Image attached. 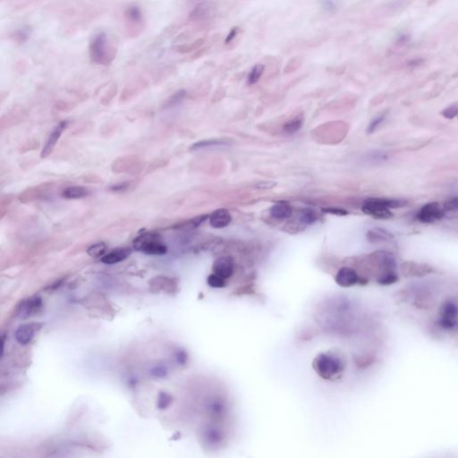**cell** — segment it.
Listing matches in <instances>:
<instances>
[{"mask_svg": "<svg viewBox=\"0 0 458 458\" xmlns=\"http://www.w3.org/2000/svg\"><path fill=\"white\" fill-rule=\"evenodd\" d=\"M107 249L108 246L105 242H96L89 247L87 253L93 258H102V256L106 254Z\"/></svg>", "mask_w": 458, "mask_h": 458, "instance_id": "f1b7e54d", "label": "cell"}, {"mask_svg": "<svg viewBox=\"0 0 458 458\" xmlns=\"http://www.w3.org/2000/svg\"><path fill=\"white\" fill-rule=\"evenodd\" d=\"M208 215H202V216L196 217V218H193L191 220H188V221H183L181 223H177L176 225H174L173 229H195L197 228L199 226L201 225L203 223V221H206L207 220Z\"/></svg>", "mask_w": 458, "mask_h": 458, "instance_id": "484cf974", "label": "cell"}, {"mask_svg": "<svg viewBox=\"0 0 458 458\" xmlns=\"http://www.w3.org/2000/svg\"><path fill=\"white\" fill-rule=\"evenodd\" d=\"M270 215L277 220H286L292 214V207L285 203H276L269 209Z\"/></svg>", "mask_w": 458, "mask_h": 458, "instance_id": "7402d4cb", "label": "cell"}, {"mask_svg": "<svg viewBox=\"0 0 458 458\" xmlns=\"http://www.w3.org/2000/svg\"><path fill=\"white\" fill-rule=\"evenodd\" d=\"M15 340L21 345H26L34 338V329L29 324H23L17 328L15 331Z\"/></svg>", "mask_w": 458, "mask_h": 458, "instance_id": "d6986e66", "label": "cell"}, {"mask_svg": "<svg viewBox=\"0 0 458 458\" xmlns=\"http://www.w3.org/2000/svg\"><path fill=\"white\" fill-rule=\"evenodd\" d=\"M303 57H294L288 60L285 68H284V73L285 74H290L295 71L298 70L303 64Z\"/></svg>", "mask_w": 458, "mask_h": 458, "instance_id": "1f68e13d", "label": "cell"}, {"mask_svg": "<svg viewBox=\"0 0 458 458\" xmlns=\"http://www.w3.org/2000/svg\"><path fill=\"white\" fill-rule=\"evenodd\" d=\"M367 238L370 242H379L388 241L394 238V235L390 232L382 229H373L367 232Z\"/></svg>", "mask_w": 458, "mask_h": 458, "instance_id": "603a6c76", "label": "cell"}, {"mask_svg": "<svg viewBox=\"0 0 458 458\" xmlns=\"http://www.w3.org/2000/svg\"><path fill=\"white\" fill-rule=\"evenodd\" d=\"M132 247L135 251L147 255H165L168 246L165 244L162 236L158 233L144 232L134 238Z\"/></svg>", "mask_w": 458, "mask_h": 458, "instance_id": "277c9868", "label": "cell"}, {"mask_svg": "<svg viewBox=\"0 0 458 458\" xmlns=\"http://www.w3.org/2000/svg\"><path fill=\"white\" fill-rule=\"evenodd\" d=\"M117 92H118V85L115 82H114L113 84H111L110 88L108 89V91L104 93V95L101 99V102H102V105H104V106L110 105V103L113 101V99L116 95Z\"/></svg>", "mask_w": 458, "mask_h": 458, "instance_id": "f546056e", "label": "cell"}, {"mask_svg": "<svg viewBox=\"0 0 458 458\" xmlns=\"http://www.w3.org/2000/svg\"><path fill=\"white\" fill-rule=\"evenodd\" d=\"M203 438L205 443L209 446H219L224 441V436L222 432L218 428H205L203 431Z\"/></svg>", "mask_w": 458, "mask_h": 458, "instance_id": "ffe728a7", "label": "cell"}, {"mask_svg": "<svg viewBox=\"0 0 458 458\" xmlns=\"http://www.w3.org/2000/svg\"><path fill=\"white\" fill-rule=\"evenodd\" d=\"M229 143L225 140L221 139H211V140H202L194 143L190 147L191 150H198L207 148H214V147H223L228 146Z\"/></svg>", "mask_w": 458, "mask_h": 458, "instance_id": "d4e9b609", "label": "cell"}, {"mask_svg": "<svg viewBox=\"0 0 458 458\" xmlns=\"http://www.w3.org/2000/svg\"><path fill=\"white\" fill-rule=\"evenodd\" d=\"M144 161L135 155H125L114 159L111 164V170L114 174L137 175L144 169Z\"/></svg>", "mask_w": 458, "mask_h": 458, "instance_id": "8992f818", "label": "cell"}, {"mask_svg": "<svg viewBox=\"0 0 458 458\" xmlns=\"http://www.w3.org/2000/svg\"><path fill=\"white\" fill-rule=\"evenodd\" d=\"M276 185L277 184L274 183V182H262V183H259L258 185H256V187L260 188V189H270Z\"/></svg>", "mask_w": 458, "mask_h": 458, "instance_id": "7dc6e473", "label": "cell"}, {"mask_svg": "<svg viewBox=\"0 0 458 458\" xmlns=\"http://www.w3.org/2000/svg\"><path fill=\"white\" fill-rule=\"evenodd\" d=\"M332 71H336V72H340V73H343L344 69H345V66H337V67H332L331 68Z\"/></svg>", "mask_w": 458, "mask_h": 458, "instance_id": "681fc988", "label": "cell"}, {"mask_svg": "<svg viewBox=\"0 0 458 458\" xmlns=\"http://www.w3.org/2000/svg\"><path fill=\"white\" fill-rule=\"evenodd\" d=\"M299 221L304 225H312L318 221L317 213L312 209H304L300 212Z\"/></svg>", "mask_w": 458, "mask_h": 458, "instance_id": "83f0119b", "label": "cell"}, {"mask_svg": "<svg viewBox=\"0 0 458 458\" xmlns=\"http://www.w3.org/2000/svg\"><path fill=\"white\" fill-rule=\"evenodd\" d=\"M360 277L356 271L349 267H343L336 276V282L342 287H351L359 282Z\"/></svg>", "mask_w": 458, "mask_h": 458, "instance_id": "5bb4252c", "label": "cell"}, {"mask_svg": "<svg viewBox=\"0 0 458 458\" xmlns=\"http://www.w3.org/2000/svg\"><path fill=\"white\" fill-rule=\"evenodd\" d=\"M322 8L329 13H335L339 10L340 1L339 0H322Z\"/></svg>", "mask_w": 458, "mask_h": 458, "instance_id": "d590c367", "label": "cell"}, {"mask_svg": "<svg viewBox=\"0 0 458 458\" xmlns=\"http://www.w3.org/2000/svg\"><path fill=\"white\" fill-rule=\"evenodd\" d=\"M52 187L53 184L45 183L27 188L19 195V201L22 203H29L43 200L47 198L49 192L52 190Z\"/></svg>", "mask_w": 458, "mask_h": 458, "instance_id": "9c48e42d", "label": "cell"}, {"mask_svg": "<svg viewBox=\"0 0 458 458\" xmlns=\"http://www.w3.org/2000/svg\"><path fill=\"white\" fill-rule=\"evenodd\" d=\"M214 13V4L211 1L199 3L190 13L188 21L191 22H203Z\"/></svg>", "mask_w": 458, "mask_h": 458, "instance_id": "7c38bea8", "label": "cell"}, {"mask_svg": "<svg viewBox=\"0 0 458 458\" xmlns=\"http://www.w3.org/2000/svg\"><path fill=\"white\" fill-rule=\"evenodd\" d=\"M265 71V66L263 64H256L255 66L251 68V72L248 75V84L250 85L255 84L260 81V77L263 75Z\"/></svg>", "mask_w": 458, "mask_h": 458, "instance_id": "4316f807", "label": "cell"}, {"mask_svg": "<svg viewBox=\"0 0 458 458\" xmlns=\"http://www.w3.org/2000/svg\"><path fill=\"white\" fill-rule=\"evenodd\" d=\"M118 53V46L106 32H100L93 37L89 44L91 61L100 66H110Z\"/></svg>", "mask_w": 458, "mask_h": 458, "instance_id": "6da1fadb", "label": "cell"}, {"mask_svg": "<svg viewBox=\"0 0 458 458\" xmlns=\"http://www.w3.org/2000/svg\"><path fill=\"white\" fill-rule=\"evenodd\" d=\"M303 125V120L299 117H295L284 124V131L288 134H293L298 132Z\"/></svg>", "mask_w": 458, "mask_h": 458, "instance_id": "4dcf8cb0", "label": "cell"}, {"mask_svg": "<svg viewBox=\"0 0 458 458\" xmlns=\"http://www.w3.org/2000/svg\"><path fill=\"white\" fill-rule=\"evenodd\" d=\"M232 216L226 209H219L210 216V224L213 229H224L231 223Z\"/></svg>", "mask_w": 458, "mask_h": 458, "instance_id": "e0dca14e", "label": "cell"}, {"mask_svg": "<svg viewBox=\"0 0 458 458\" xmlns=\"http://www.w3.org/2000/svg\"><path fill=\"white\" fill-rule=\"evenodd\" d=\"M173 72V67L172 66H166L163 67L161 70L157 73V80L165 79L166 77H168L171 75Z\"/></svg>", "mask_w": 458, "mask_h": 458, "instance_id": "b9f144b4", "label": "cell"}, {"mask_svg": "<svg viewBox=\"0 0 458 458\" xmlns=\"http://www.w3.org/2000/svg\"><path fill=\"white\" fill-rule=\"evenodd\" d=\"M213 273L225 278L226 280L233 276L234 271V263L233 258L229 256H222L217 259L212 266Z\"/></svg>", "mask_w": 458, "mask_h": 458, "instance_id": "8fae6325", "label": "cell"}, {"mask_svg": "<svg viewBox=\"0 0 458 458\" xmlns=\"http://www.w3.org/2000/svg\"><path fill=\"white\" fill-rule=\"evenodd\" d=\"M30 36V32H29V30L27 29H22V30H20V31H17L14 34H13V39L14 40L18 42V43H23L25 42L28 38Z\"/></svg>", "mask_w": 458, "mask_h": 458, "instance_id": "ab89813d", "label": "cell"}, {"mask_svg": "<svg viewBox=\"0 0 458 458\" xmlns=\"http://www.w3.org/2000/svg\"><path fill=\"white\" fill-rule=\"evenodd\" d=\"M322 211L326 212V213L334 214V215H338V216H344L348 213L346 211L342 210V209H338V208H327V209H323Z\"/></svg>", "mask_w": 458, "mask_h": 458, "instance_id": "ee69618b", "label": "cell"}, {"mask_svg": "<svg viewBox=\"0 0 458 458\" xmlns=\"http://www.w3.org/2000/svg\"><path fill=\"white\" fill-rule=\"evenodd\" d=\"M177 284L171 278L166 276H158L152 278L150 281V288L152 292H165V293H173L176 290Z\"/></svg>", "mask_w": 458, "mask_h": 458, "instance_id": "9a60e30c", "label": "cell"}, {"mask_svg": "<svg viewBox=\"0 0 458 458\" xmlns=\"http://www.w3.org/2000/svg\"><path fill=\"white\" fill-rule=\"evenodd\" d=\"M173 402V397L171 395L165 391L159 392L158 400H157V407L159 410H165L168 408L169 405H171Z\"/></svg>", "mask_w": 458, "mask_h": 458, "instance_id": "d6a6232c", "label": "cell"}, {"mask_svg": "<svg viewBox=\"0 0 458 458\" xmlns=\"http://www.w3.org/2000/svg\"><path fill=\"white\" fill-rule=\"evenodd\" d=\"M442 114L445 116L446 118H454L458 114V108L456 106H450L445 109Z\"/></svg>", "mask_w": 458, "mask_h": 458, "instance_id": "60d3db41", "label": "cell"}, {"mask_svg": "<svg viewBox=\"0 0 458 458\" xmlns=\"http://www.w3.org/2000/svg\"><path fill=\"white\" fill-rule=\"evenodd\" d=\"M147 86V82L144 78H139L136 81L132 82V84H128L125 88L123 89L121 100H128L133 97L137 93H140Z\"/></svg>", "mask_w": 458, "mask_h": 458, "instance_id": "44dd1931", "label": "cell"}, {"mask_svg": "<svg viewBox=\"0 0 458 458\" xmlns=\"http://www.w3.org/2000/svg\"><path fill=\"white\" fill-rule=\"evenodd\" d=\"M206 51H207V49H206V48H204V49H202V48H201V49H197V50L191 56V57H190V61H194V60L199 59L200 57H203V55L206 53Z\"/></svg>", "mask_w": 458, "mask_h": 458, "instance_id": "bcb514c9", "label": "cell"}, {"mask_svg": "<svg viewBox=\"0 0 458 458\" xmlns=\"http://www.w3.org/2000/svg\"><path fill=\"white\" fill-rule=\"evenodd\" d=\"M67 125H68L67 121H62V122L56 125V127L54 128L52 132H50L49 136L48 137V139L46 141V143L43 146V149H42L41 155H40L41 158H43V159L47 158L53 152L57 142H58L60 137H61L62 133L66 130Z\"/></svg>", "mask_w": 458, "mask_h": 458, "instance_id": "30bf717a", "label": "cell"}, {"mask_svg": "<svg viewBox=\"0 0 458 458\" xmlns=\"http://www.w3.org/2000/svg\"><path fill=\"white\" fill-rule=\"evenodd\" d=\"M445 211L443 207H441L440 203L432 202L426 203L423 207L420 209L416 219L421 223L423 224H430L435 221H441L445 216Z\"/></svg>", "mask_w": 458, "mask_h": 458, "instance_id": "ba28073f", "label": "cell"}, {"mask_svg": "<svg viewBox=\"0 0 458 458\" xmlns=\"http://www.w3.org/2000/svg\"><path fill=\"white\" fill-rule=\"evenodd\" d=\"M125 33L129 38L139 37L144 31L145 20L141 7L136 4L128 5L123 11Z\"/></svg>", "mask_w": 458, "mask_h": 458, "instance_id": "5b68a950", "label": "cell"}, {"mask_svg": "<svg viewBox=\"0 0 458 458\" xmlns=\"http://www.w3.org/2000/svg\"><path fill=\"white\" fill-rule=\"evenodd\" d=\"M131 252H132V250L129 249V248H126V247L116 248V249L108 252L105 255L102 256L101 260H102V263H104V264H117L119 262L126 260L131 254Z\"/></svg>", "mask_w": 458, "mask_h": 458, "instance_id": "2e32d148", "label": "cell"}, {"mask_svg": "<svg viewBox=\"0 0 458 458\" xmlns=\"http://www.w3.org/2000/svg\"><path fill=\"white\" fill-rule=\"evenodd\" d=\"M130 185V182H126V183H122V184H118V185H114L112 187V190L114 191V192H121V191H125V190L128 189Z\"/></svg>", "mask_w": 458, "mask_h": 458, "instance_id": "c3c4849f", "label": "cell"}, {"mask_svg": "<svg viewBox=\"0 0 458 458\" xmlns=\"http://www.w3.org/2000/svg\"><path fill=\"white\" fill-rule=\"evenodd\" d=\"M150 374L157 379H162L168 374V370L164 365H156L150 370Z\"/></svg>", "mask_w": 458, "mask_h": 458, "instance_id": "f35d334b", "label": "cell"}, {"mask_svg": "<svg viewBox=\"0 0 458 458\" xmlns=\"http://www.w3.org/2000/svg\"><path fill=\"white\" fill-rule=\"evenodd\" d=\"M42 307V299L40 296H33L31 298L23 300L18 307V314L22 319L33 316Z\"/></svg>", "mask_w": 458, "mask_h": 458, "instance_id": "4fadbf2b", "label": "cell"}, {"mask_svg": "<svg viewBox=\"0 0 458 458\" xmlns=\"http://www.w3.org/2000/svg\"><path fill=\"white\" fill-rule=\"evenodd\" d=\"M313 368L322 379L332 380L338 378L344 369L343 359L331 352L320 353L313 361Z\"/></svg>", "mask_w": 458, "mask_h": 458, "instance_id": "3957f363", "label": "cell"}, {"mask_svg": "<svg viewBox=\"0 0 458 458\" xmlns=\"http://www.w3.org/2000/svg\"><path fill=\"white\" fill-rule=\"evenodd\" d=\"M442 207L445 212H454L458 210V196H454L452 198L448 199L444 202Z\"/></svg>", "mask_w": 458, "mask_h": 458, "instance_id": "8d00e7d4", "label": "cell"}, {"mask_svg": "<svg viewBox=\"0 0 458 458\" xmlns=\"http://www.w3.org/2000/svg\"><path fill=\"white\" fill-rule=\"evenodd\" d=\"M207 284L212 288H223L226 286V279L217 274L212 273L208 277Z\"/></svg>", "mask_w": 458, "mask_h": 458, "instance_id": "836d02e7", "label": "cell"}, {"mask_svg": "<svg viewBox=\"0 0 458 458\" xmlns=\"http://www.w3.org/2000/svg\"><path fill=\"white\" fill-rule=\"evenodd\" d=\"M407 202L399 199L370 198L366 200L361 206L362 212L377 220H389L393 214L390 209L405 207Z\"/></svg>", "mask_w": 458, "mask_h": 458, "instance_id": "7a4b0ae2", "label": "cell"}, {"mask_svg": "<svg viewBox=\"0 0 458 458\" xmlns=\"http://www.w3.org/2000/svg\"><path fill=\"white\" fill-rule=\"evenodd\" d=\"M239 31H240V29H239V27L238 26H234L233 27V28H231V30L229 31V34L226 37V44H230V43L233 41V39L236 37Z\"/></svg>", "mask_w": 458, "mask_h": 458, "instance_id": "7bdbcfd3", "label": "cell"}, {"mask_svg": "<svg viewBox=\"0 0 458 458\" xmlns=\"http://www.w3.org/2000/svg\"><path fill=\"white\" fill-rule=\"evenodd\" d=\"M385 118H386V113L380 114L379 116H377L376 118L373 119V120L370 122L369 126H368L367 132H368V133H372V132H374L375 131L378 129L379 125L382 123Z\"/></svg>", "mask_w": 458, "mask_h": 458, "instance_id": "74e56055", "label": "cell"}, {"mask_svg": "<svg viewBox=\"0 0 458 458\" xmlns=\"http://www.w3.org/2000/svg\"><path fill=\"white\" fill-rule=\"evenodd\" d=\"M91 194V191L81 185H74L66 187L62 191V197L67 200H77V199L85 198Z\"/></svg>", "mask_w": 458, "mask_h": 458, "instance_id": "ac0fdd59", "label": "cell"}, {"mask_svg": "<svg viewBox=\"0 0 458 458\" xmlns=\"http://www.w3.org/2000/svg\"><path fill=\"white\" fill-rule=\"evenodd\" d=\"M185 96H186V92H185V90H181V91L176 92V93H174L173 95L168 98L166 102L164 103V108H168V107L176 105L178 102L183 101Z\"/></svg>", "mask_w": 458, "mask_h": 458, "instance_id": "e575fe53", "label": "cell"}, {"mask_svg": "<svg viewBox=\"0 0 458 458\" xmlns=\"http://www.w3.org/2000/svg\"><path fill=\"white\" fill-rule=\"evenodd\" d=\"M205 43V39L204 38H199L197 40H194L191 43H182V44H177L174 47L175 51L179 54H188L193 51H196L197 49H201L203 44Z\"/></svg>", "mask_w": 458, "mask_h": 458, "instance_id": "cb8c5ba5", "label": "cell"}, {"mask_svg": "<svg viewBox=\"0 0 458 458\" xmlns=\"http://www.w3.org/2000/svg\"><path fill=\"white\" fill-rule=\"evenodd\" d=\"M176 359L179 364L184 365V364H185V362L187 361V353L185 351L179 350L178 352H176Z\"/></svg>", "mask_w": 458, "mask_h": 458, "instance_id": "f6af8a7d", "label": "cell"}, {"mask_svg": "<svg viewBox=\"0 0 458 458\" xmlns=\"http://www.w3.org/2000/svg\"><path fill=\"white\" fill-rule=\"evenodd\" d=\"M440 326L445 330H453L458 325V304L453 300H446L441 304Z\"/></svg>", "mask_w": 458, "mask_h": 458, "instance_id": "52a82bcc", "label": "cell"}]
</instances>
